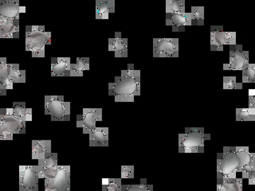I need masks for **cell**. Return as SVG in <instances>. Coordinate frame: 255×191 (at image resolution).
<instances>
[{"label": "cell", "mask_w": 255, "mask_h": 191, "mask_svg": "<svg viewBox=\"0 0 255 191\" xmlns=\"http://www.w3.org/2000/svg\"><path fill=\"white\" fill-rule=\"evenodd\" d=\"M255 161L247 163V165L243 166L239 172H242L243 179H249L252 174L255 173Z\"/></svg>", "instance_id": "cell-35"}, {"label": "cell", "mask_w": 255, "mask_h": 191, "mask_svg": "<svg viewBox=\"0 0 255 191\" xmlns=\"http://www.w3.org/2000/svg\"><path fill=\"white\" fill-rule=\"evenodd\" d=\"M38 179L36 166H20V191H38Z\"/></svg>", "instance_id": "cell-12"}, {"label": "cell", "mask_w": 255, "mask_h": 191, "mask_svg": "<svg viewBox=\"0 0 255 191\" xmlns=\"http://www.w3.org/2000/svg\"><path fill=\"white\" fill-rule=\"evenodd\" d=\"M236 45V33L226 32L223 26H212L211 27V50L212 51H223L224 46Z\"/></svg>", "instance_id": "cell-8"}, {"label": "cell", "mask_w": 255, "mask_h": 191, "mask_svg": "<svg viewBox=\"0 0 255 191\" xmlns=\"http://www.w3.org/2000/svg\"><path fill=\"white\" fill-rule=\"evenodd\" d=\"M128 44V38H122V33L117 32L114 38H109V50L114 52L115 58H126Z\"/></svg>", "instance_id": "cell-17"}, {"label": "cell", "mask_w": 255, "mask_h": 191, "mask_svg": "<svg viewBox=\"0 0 255 191\" xmlns=\"http://www.w3.org/2000/svg\"><path fill=\"white\" fill-rule=\"evenodd\" d=\"M58 168L57 153H52L46 159L38 161V165L36 166L38 179H44L46 181H51L55 177Z\"/></svg>", "instance_id": "cell-13"}, {"label": "cell", "mask_w": 255, "mask_h": 191, "mask_svg": "<svg viewBox=\"0 0 255 191\" xmlns=\"http://www.w3.org/2000/svg\"><path fill=\"white\" fill-rule=\"evenodd\" d=\"M12 110L24 126H26V122L31 121L32 109L26 107L25 102H14Z\"/></svg>", "instance_id": "cell-22"}, {"label": "cell", "mask_w": 255, "mask_h": 191, "mask_svg": "<svg viewBox=\"0 0 255 191\" xmlns=\"http://www.w3.org/2000/svg\"><path fill=\"white\" fill-rule=\"evenodd\" d=\"M25 6H20L18 0H0V18L19 19L20 13L25 12Z\"/></svg>", "instance_id": "cell-14"}, {"label": "cell", "mask_w": 255, "mask_h": 191, "mask_svg": "<svg viewBox=\"0 0 255 191\" xmlns=\"http://www.w3.org/2000/svg\"><path fill=\"white\" fill-rule=\"evenodd\" d=\"M237 121H255V108H236Z\"/></svg>", "instance_id": "cell-29"}, {"label": "cell", "mask_w": 255, "mask_h": 191, "mask_svg": "<svg viewBox=\"0 0 255 191\" xmlns=\"http://www.w3.org/2000/svg\"><path fill=\"white\" fill-rule=\"evenodd\" d=\"M51 154L50 140H33L32 141V159L41 161L46 159Z\"/></svg>", "instance_id": "cell-19"}, {"label": "cell", "mask_w": 255, "mask_h": 191, "mask_svg": "<svg viewBox=\"0 0 255 191\" xmlns=\"http://www.w3.org/2000/svg\"><path fill=\"white\" fill-rule=\"evenodd\" d=\"M249 184L250 185H255V173L252 174L249 177Z\"/></svg>", "instance_id": "cell-39"}, {"label": "cell", "mask_w": 255, "mask_h": 191, "mask_svg": "<svg viewBox=\"0 0 255 191\" xmlns=\"http://www.w3.org/2000/svg\"><path fill=\"white\" fill-rule=\"evenodd\" d=\"M237 154L241 160V168L247 163L255 161V154L250 152L248 147H237Z\"/></svg>", "instance_id": "cell-30"}, {"label": "cell", "mask_w": 255, "mask_h": 191, "mask_svg": "<svg viewBox=\"0 0 255 191\" xmlns=\"http://www.w3.org/2000/svg\"><path fill=\"white\" fill-rule=\"evenodd\" d=\"M179 50L178 38H153V57L155 58H178Z\"/></svg>", "instance_id": "cell-7"}, {"label": "cell", "mask_w": 255, "mask_h": 191, "mask_svg": "<svg viewBox=\"0 0 255 191\" xmlns=\"http://www.w3.org/2000/svg\"><path fill=\"white\" fill-rule=\"evenodd\" d=\"M51 42V33L44 26H26V50L33 58H44L46 46Z\"/></svg>", "instance_id": "cell-4"}, {"label": "cell", "mask_w": 255, "mask_h": 191, "mask_svg": "<svg viewBox=\"0 0 255 191\" xmlns=\"http://www.w3.org/2000/svg\"><path fill=\"white\" fill-rule=\"evenodd\" d=\"M70 58H52L50 72L53 77H70Z\"/></svg>", "instance_id": "cell-18"}, {"label": "cell", "mask_w": 255, "mask_h": 191, "mask_svg": "<svg viewBox=\"0 0 255 191\" xmlns=\"http://www.w3.org/2000/svg\"><path fill=\"white\" fill-rule=\"evenodd\" d=\"M109 94L114 96L116 102H133L135 96L140 95V70L128 65L114 82L109 83Z\"/></svg>", "instance_id": "cell-1"}, {"label": "cell", "mask_w": 255, "mask_h": 191, "mask_svg": "<svg viewBox=\"0 0 255 191\" xmlns=\"http://www.w3.org/2000/svg\"><path fill=\"white\" fill-rule=\"evenodd\" d=\"M102 120V108H84L82 114L77 116V127H82L84 134H89Z\"/></svg>", "instance_id": "cell-11"}, {"label": "cell", "mask_w": 255, "mask_h": 191, "mask_svg": "<svg viewBox=\"0 0 255 191\" xmlns=\"http://www.w3.org/2000/svg\"><path fill=\"white\" fill-rule=\"evenodd\" d=\"M90 70V58H78L70 66V77H82L85 70Z\"/></svg>", "instance_id": "cell-24"}, {"label": "cell", "mask_w": 255, "mask_h": 191, "mask_svg": "<svg viewBox=\"0 0 255 191\" xmlns=\"http://www.w3.org/2000/svg\"><path fill=\"white\" fill-rule=\"evenodd\" d=\"M120 191H153V187L148 185L145 179H143L139 184L122 185Z\"/></svg>", "instance_id": "cell-31"}, {"label": "cell", "mask_w": 255, "mask_h": 191, "mask_svg": "<svg viewBox=\"0 0 255 191\" xmlns=\"http://www.w3.org/2000/svg\"><path fill=\"white\" fill-rule=\"evenodd\" d=\"M26 132L22 124L12 108H0V140H12L15 134Z\"/></svg>", "instance_id": "cell-5"}, {"label": "cell", "mask_w": 255, "mask_h": 191, "mask_svg": "<svg viewBox=\"0 0 255 191\" xmlns=\"http://www.w3.org/2000/svg\"><path fill=\"white\" fill-rule=\"evenodd\" d=\"M10 80L12 83H25L26 71L20 70L18 64H10Z\"/></svg>", "instance_id": "cell-26"}, {"label": "cell", "mask_w": 255, "mask_h": 191, "mask_svg": "<svg viewBox=\"0 0 255 191\" xmlns=\"http://www.w3.org/2000/svg\"><path fill=\"white\" fill-rule=\"evenodd\" d=\"M115 12L114 0H97L96 1V18L108 19L110 13Z\"/></svg>", "instance_id": "cell-21"}, {"label": "cell", "mask_w": 255, "mask_h": 191, "mask_svg": "<svg viewBox=\"0 0 255 191\" xmlns=\"http://www.w3.org/2000/svg\"><path fill=\"white\" fill-rule=\"evenodd\" d=\"M241 169V160L237 154V147H223L217 156V185L226 180L236 179Z\"/></svg>", "instance_id": "cell-2"}, {"label": "cell", "mask_w": 255, "mask_h": 191, "mask_svg": "<svg viewBox=\"0 0 255 191\" xmlns=\"http://www.w3.org/2000/svg\"><path fill=\"white\" fill-rule=\"evenodd\" d=\"M45 191H70V166H59L55 177L45 180Z\"/></svg>", "instance_id": "cell-10"}, {"label": "cell", "mask_w": 255, "mask_h": 191, "mask_svg": "<svg viewBox=\"0 0 255 191\" xmlns=\"http://www.w3.org/2000/svg\"><path fill=\"white\" fill-rule=\"evenodd\" d=\"M166 25L171 26L174 32L182 31L191 26V14L186 11L166 14Z\"/></svg>", "instance_id": "cell-15"}, {"label": "cell", "mask_w": 255, "mask_h": 191, "mask_svg": "<svg viewBox=\"0 0 255 191\" xmlns=\"http://www.w3.org/2000/svg\"><path fill=\"white\" fill-rule=\"evenodd\" d=\"M6 90H6V87L0 83V99H1V96L6 95ZM0 101H1V99H0Z\"/></svg>", "instance_id": "cell-37"}, {"label": "cell", "mask_w": 255, "mask_h": 191, "mask_svg": "<svg viewBox=\"0 0 255 191\" xmlns=\"http://www.w3.org/2000/svg\"><path fill=\"white\" fill-rule=\"evenodd\" d=\"M0 83L6 90L13 89L14 84L10 80V64L7 63L6 58H0Z\"/></svg>", "instance_id": "cell-23"}, {"label": "cell", "mask_w": 255, "mask_h": 191, "mask_svg": "<svg viewBox=\"0 0 255 191\" xmlns=\"http://www.w3.org/2000/svg\"><path fill=\"white\" fill-rule=\"evenodd\" d=\"M191 17V25L202 26L204 24V7L203 6H191L190 12Z\"/></svg>", "instance_id": "cell-28"}, {"label": "cell", "mask_w": 255, "mask_h": 191, "mask_svg": "<svg viewBox=\"0 0 255 191\" xmlns=\"http://www.w3.org/2000/svg\"><path fill=\"white\" fill-rule=\"evenodd\" d=\"M186 3L184 0H167L166 14L185 11Z\"/></svg>", "instance_id": "cell-27"}, {"label": "cell", "mask_w": 255, "mask_h": 191, "mask_svg": "<svg viewBox=\"0 0 255 191\" xmlns=\"http://www.w3.org/2000/svg\"><path fill=\"white\" fill-rule=\"evenodd\" d=\"M223 89L224 90H242L243 83H239L235 77H223Z\"/></svg>", "instance_id": "cell-34"}, {"label": "cell", "mask_w": 255, "mask_h": 191, "mask_svg": "<svg viewBox=\"0 0 255 191\" xmlns=\"http://www.w3.org/2000/svg\"><path fill=\"white\" fill-rule=\"evenodd\" d=\"M45 114L50 115L52 121H70V103L63 96H45Z\"/></svg>", "instance_id": "cell-6"}, {"label": "cell", "mask_w": 255, "mask_h": 191, "mask_svg": "<svg viewBox=\"0 0 255 191\" xmlns=\"http://www.w3.org/2000/svg\"><path fill=\"white\" fill-rule=\"evenodd\" d=\"M90 147H108L109 146V128L96 127L89 133Z\"/></svg>", "instance_id": "cell-20"}, {"label": "cell", "mask_w": 255, "mask_h": 191, "mask_svg": "<svg viewBox=\"0 0 255 191\" xmlns=\"http://www.w3.org/2000/svg\"><path fill=\"white\" fill-rule=\"evenodd\" d=\"M249 107L251 108H255V96H251L250 97V105Z\"/></svg>", "instance_id": "cell-38"}, {"label": "cell", "mask_w": 255, "mask_h": 191, "mask_svg": "<svg viewBox=\"0 0 255 191\" xmlns=\"http://www.w3.org/2000/svg\"><path fill=\"white\" fill-rule=\"evenodd\" d=\"M19 19L0 18V38H19Z\"/></svg>", "instance_id": "cell-16"}, {"label": "cell", "mask_w": 255, "mask_h": 191, "mask_svg": "<svg viewBox=\"0 0 255 191\" xmlns=\"http://www.w3.org/2000/svg\"><path fill=\"white\" fill-rule=\"evenodd\" d=\"M255 79V65L248 64V66L243 70V82L242 83H253Z\"/></svg>", "instance_id": "cell-33"}, {"label": "cell", "mask_w": 255, "mask_h": 191, "mask_svg": "<svg viewBox=\"0 0 255 191\" xmlns=\"http://www.w3.org/2000/svg\"><path fill=\"white\" fill-rule=\"evenodd\" d=\"M122 186V179H106L102 182V191H120Z\"/></svg>", "instance_id": "cell-32"}, {"label": "cell", "mask_w": 255, "mask_h": 191, "mask_svg": "<svg viewBox=\"0 0 255 191\" xmlns=\"http://www.w3.org/2000/svg\"><path fill=\"white\" fill-rule=\"evenodd\" d=\"M122 179H132L134 177L133 166H122Z\"/></svg>", "instance_id": "cell-36"}, {"label": "cell", "mask_w": 255, "mask_h": 191, "mask_svg": "<svg viewBox=\"0 0 255 191\" xmlns=\"http://www.w3.org/2000/svg\"><path fill=\"white\" fill-rule=\"evenodd\" d=\"M215 191H243L242 179H234L226 180L217 185V189Z\"/></svg>", "instance_id": "cell-25"}, {"label": "cell", "mask_w": 255, "mask_h": 191, "mask_svg": "<svg viewBox=\"0 0 255 191\" xmlns=\"http://www.w3.org/2000/svg\"><path fill=\"white\" fill-rule=\"evenodd\" d=\"M249 64V51L243 50L242 45L230 46L229 63L223 64L224 70H242Z\"/></svg>", "instance_id": "cell-9"}, {"label": "cell", "mask_w": 255, "mask_h": 191, "mask_svg": "<svg viewBox=\"0 0 255 191\" xmlns=\"http://www.w3.org/2000/svg\"><path fill=\"white\" fill-rule=\"evenodd\" d=\"M211 135L203 127H187L184 133L179 134V153H203L207 140Z\"/></svg>", "instance_id": "cell-3"}]
</instances>
